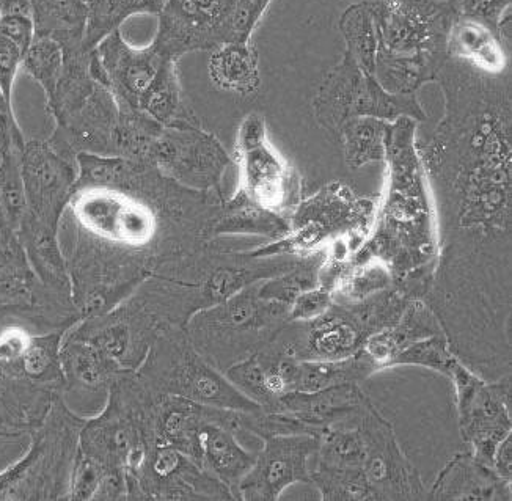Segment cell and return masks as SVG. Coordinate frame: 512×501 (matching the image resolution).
Here are the masks:
<instances>
[{
  "instance_id": "5",
  "label": "cell",
  "mask_w": 512,
  "mask_h": 501,
  "mask_svg": "<svg viewBox=\"0 0 512 501\" xmlns=\"http://www.w3.org/2000/svg\"><path fill=\"white\" fill-rule=\"evenodd\" d=\"M379 195H360L344 181H330L289 214L285 238L247 250L253 256H307L335 242L348 244L352 256L370 235Z\"/></svg>"
},
{
  "instance_id": "37",
  "label": "cell",
  "mask_w": 512,
  "mask_h": 501,
  "mask_svg": "<svg viewBox=\"0 0 512 501\" xmlns=\"http://www.w3.org/2000/svg\"><path fill=\"white\" fill-rule=\"evenodd\" d=\"M326 260L327 249L302 256L289 271L258 283V294L263 299L289 307L297 296L321 285L322 266Z\"/></svg>"
},
{
  "instance_id": "44",
  "label": "cell",
  "mask_w": 512,
  "mask_h": 501,
  "mask_svg": "<svg viewBox=\"0 0 512 501\" xmlns=\"http://www.w3.org/2000/svg\"><path fill=\"white\" fill-rule=\"evenodd\" d=\"M106 472L103 467H99L92 459L85 458L77 453L76 462H74L73 475L70 483L71 501H96L101 486H103Z\"/></svg>"
},
{
  "instance_id": "2",
  "label": "cell",
  "mask_w": 512,
  "mask_h": 501,
  "mask_svg": "<svg viewBox=\"0 0 512 501\" xmlns=\"http://www.w3.org/2000/svg\"><path fill=\"white\" fill-rule=\"evenodd\" d=\"M417 121L398 118L388 132L387 181L379 195L370 235L351 263L377 260L392 272L396 288L425 299L439 255L436 209L417 147Z\"/></svg>"
},
{
  "instance_id": "22",
  "label": "cell",
  "mask_w": 512,
  "mask_h": 501,
  "mask_svg": "<svg viewBox=\"0 0 512 501\" xmlns=\"http://www.w3.org/2000/svg\"><path fill=\"white\" fill-rule=\"evenodd\" d=\"M120 109L109 88L99 85L70 117L54 123L48 142L66 158L79 154L115 156V129Z\"/></svg>"
},
{
  "instance_id": "24",
  "label": "cell",
  "mask_w": 512,
  "mask_h": 501,
  "mask_svg": "<svg viewBox=\"0 0 512 501\" xmlns=\"http://www.w3.org/2000/svg\"><path fill=\"white\" fill-rule=\"evenodd\" d=\"M370 399L360 384L335 385L318 392L285 393L267 412L288 415L302 423L311 436L321 437L327 426L348 417Z\"/></svg>"
},
{
  "instance_id": "25",
  "label": "cell",
  "mask_w": 512,
  "mask_h": 501,
  "mask_svg": "<svg viewBox=\"0 0 512 501\" xmlns=\"http://www.w3.org/2000/svg\"><path fill=\"white\" fill-rule=\"evenodd\" d=\"M447 52L483 73H511V41L480 19L459 13L448 35Z\"/></svg>"
},
{
  "instance_id": "49",
  "label": "cell",
  "mask_w": 512,
  "mask_h": 501,
  "mask_svg": "<svg viewBox=\"0 0 512 501\" xmlns=\"http://www.w3.org/2000/svg\"><path fill=\"white\" fill-rule=\"evenodd\" d=\"M458 5L461 15L480 19L498 30L503 19L511 16V0H458Z\"/></svg>"
},
{
  "instance_id": "11",
  "label": "cell",
  "mask_w": 512,
  "mask_h": 501,
  "mask_svg": "<svg viewBox=\"0 0 512 501\" xmlns=\"http://www.w3.org/2000/svg\"><path fill=\"white\" fill-rule=\"evenodd\" d=\"M239 191L250 200L288 217L302 200L299 172L286 161L267 136V125L258 112L246 115L236 136L235 159Z\"/></svg>"
},
{
  "instance_id": "14",
  "label": "cell",
  "mask_w": 512,
  "mask_h": 501,
  "mask_svg": "<svg viewBox=\"0 0 512 501\" xmlns=\"http://www.w3.org/2000/svg\"><path fill=\"white\" fill-rule=\"evenodd\" d=\"M128 500L233 501L227 487L169 443L148 436L142 462L126 476Z\"/></svg>"
},
{
  "instance_id": "16",
  "label": "cell",
  "mask_w": 512,
  "mask_h": 501,
  "mask_svg": "<svg viewBox=\"0 0 512 501\" xmlns=\"http://www.w3.org/2000/svg\"><path fill=\"white\" fill-rule=\"evenodd\" d=\"M162 327L165 324L134 291L117 307L103 315L82 319L66 333L92 344L121 370L136 371Z\"/></svg>"
},
{
  "instance_id": "23",
  "label": "cell",
  "mask_w": 512,
  "mask_h": 501,
  "mask_svg": "<svg viewBox=\"0 0 512 501\" xmlns=\"http://www.w3.org/2000/svg\"><path fill=\"white\" fill-rule=\"evenodd\" d=\"M431 501H511L512 481L491 465L478 461L472 451L454 454L428 487Z\"/></svg>"
},
{
  "instance_id": "42",
  "label": "cell",
  "mask_w": 512,
  "mask_h": 501,
  "mask_svg": "<svg viewBox=\"0 0 512 501\" xmlns=\"http://www.w3.org/2000/svg\"><path fill=\"white\" fill-rule=\"evenodd\" d=\"M458 360V357L451 351L447 337L440 333V335L418 341L404 349L396 357L393 366H421V368H428V370L437 371V373L447 376L451 366Z\"/></svg>"
},
{
  "instance_id": "7",
  "label": "cell",
  "mask_w": 512,
  "mask_h": 501,
  "mask_svg": "<svg viewBox=\"0 0 512 501\" xmlns=\"http://www.w3.org/2000/svg\"><path fill=\"white\" fill-rule=\"evenodd\" d=\"M134 376L154 395L176 396L203 406L236 412L260 409L258 404L242 395L224 373L198 354L184 327H162Z\"/></svg>"
},
{
  "instance_id": "35",
  "label": "cell",
  "mask_w": 512,
  "mask_h": 501,
  "mask_svg": "<svg viewBox=\"0 0 512 501\" xmlns=\"http://www.w3.org/2000/svg\"><path fill=\"white\" fill-rule=\"evenodd\" d=\"M35 35L54 38L63 49L84 40V0H30Z\"/></svg>"
},
{
  "instance_id": "41",
  "label": "cell",
  "mask_w": 512,
  "mask_h": 501,
  "mask_svg": "<svg viewBox=\"0 0 512 501\" xmlns=\"http://www.w3.org/2000/svg\"><path fill=\"white\" fill-rule=\"evenodd\" d=\"M63 60L65 52L60 43L51 37L35 35L22 59L21 70L43 88L44 96L49 99L62 74Z\"/></svg>"
},
{
  "instance_id": "27",
  "label": "cell",
  "mask_w": 512,
  "mask_h": 501,
  "mask_svg": "<svg viewBox=\"0 0 512 501\" xmlns=\"http://www.w3.org/2000/svg\"><path fill=\"white\" fill-rule=\"evenodd\" d=\"M440 333H443L442 326L431 307L423 299H412L398 321L371 335L362 351L370 357L379 373L392 368L404 349Z\"/></svg>"
},
{
  "instance_id": "47",
  "label": "cell",
  "mask_w": 512,
  "mask_h": 501,
  "mask_svg": "<svg viewBox=\"0 0 512 501\" xmlns=\"http://www.w3.org/2000/svg\"><path fill=\"white\" fill-rule=\"evenodd\" d=\"M27 139L19 128L10 101L0 92V156H21Z\"/></svg>"
},
{
  "instance_id": "26",
  "label": "cell",
  "mask_w": 512,
  "mask_h": 501,
  "mask_svg": "<svg viewBox=\"0 0 512 501\" xmlns=\"http://www.w3.org/2000/svg\"><path fill=\"white\" fill-rule=\"evenodd\" d=\"M16 233L26 252L30 269L40 285L54 296L73 300L66 255L60 247L59 230L24 214Z\"/></svg>"
},
{
  "instance_id": "45",
  "label": "cell",
  "mask_w": 512,
  "mask_h": 501,
  "mask_svg": "<svg viewBox=\"0 0 512 501\" xmlns=\"http://www.w3.org/2000/svg\"><path fill=\"white\" fill-rule=\"evenodd\" d=\"M333 302V289L327 285H319L318 288L300 294L289 305L288 321H311L326 313Z\"/></svg>"
},
{
  "instance_id": "36",
  "label": "cell",
  "mask_w": 512,
  "mask_h": 501,
  "mask_svg": "<svg viewBox=\"0 0 512 501\" xmlns=\"http://www.w3.org/2000/svg\"><path fill=\"white\" fill-rule=\"evenodd\" d=\"M390 121L379 118H352L338 129L344 162L351 170H359L371 162H384L387 154Z\"/></svg>"
},
{
  "instance_id": "31",
  "label": "cell",
  "mask_w": 512,
  "mask_h": 501,
  "mask_svg": "<svg viewBox=\"0 0 512 501\" xmlns=\"http://www.w3.org/2000/svg\"><path fill=\"white\" fill-rule=\"evenodd\" d=\"M447 54L388 55L377 52L374 77L392 95H417L423 85L436 82Z\"/></svg>"
},
{
  "instance_id": "29",
  "label": "cell",
  "mask_w": 512,
  "mask_h": 501,
  "mask_svg": "<svg viewBox=\"0 0 512 501\" xmlns=\"http://www.w3.org/2000/svg\"><path fill=\"white\" fill-rule=\"evenodd\" d=\"M209 79L222 92L249 96L261 85L260 59L252 41H230L211 51Z\"/></svg>"
},
{
  "instance_id": "19",
  "label": "cell",
  "mask_w": 512,
  "mask_h": 501,
  "mask_svg": "<svg viewBox=\"0 0 512 501\" xmlns=\"http://www.w3.org/2000/svg\"><path fill=\"white\" fill-rule=\"evenodd\" d=\"M319 437L288 434L263 439V450L241 484L239 501H277L294 484H311V459H315Z\"/></svg>"
},
{
  "instance_id": "40",
  "label": "cell",
  "mask_w": 512,
  "mask_h": 501,
  "mask_svg": "<svg viewBox=\"0 0 512 501\" xmlns=\"http://www.w3.org/2000/svg\"><path fill=\"white\" fill-rule=\"evenodd\" d=\"M120 109V107H118ZM164 126L139 109H120L115 129V156L147 162L151 145Z\"/></svg>"
},
{
  "instance_id": "52",
  "label": "cell",
  "mask_w": 512,
  "mask_h": 501,
  "mask_svg": "<svg viewBox=\"0 0 512 501\" xmlns=\"http://www.w3.org/2000/svg\"><path fill=\"white\" fill-rule=\"evenodd\" d=\"M0 161H2V156H0Z\"/></svg>"
},
{
  "instance_id": "34",
  "label": "cell",
  "mask_w": 512,
  "mask_h": 501,
  "mask_svg": "<svg viewBox=\"0 0 512 501\" xmlns=\"http://www.w3.org/2000/svg\"><path fill=\"white\" fill-rule=\"evenodd\" d=\"M167 0H84L85 32L82 46L93 51L107 35L132 16L161 13Z\"/></svg>"
},
{
  "instance_id": "51",
  "label": "cell",
  "mask_w": 512,
  "mask_h": 501,
  "mask_svg": "<svg viewBox=\"0 0 512 501\" xmlns=\"http://www.w3.org/2000/svg\"><path fill=\"white\" fill-rule=\"evenodd\" d=\"M492 467L498 475L512 481V434L498 445L492 459Z\"/></svg>"
},
{
  "instance_id": "30",
  "label": "cell",
  "mask_w": 512,
  "mask_h": 501,
  "mask_svg": "<svg viewBox=\"0 0 512 501\" xmlns=\"http://www.w3.org/2000/svg\"><path fill=\"white\" fill-rule=\"evenodd\" d=\"M139 109L164 128L202 125L194 109L187 104L178 62L173 59L165 60L153 84L143 95Z\"/></svg>"
},
{
  "instance_id": "13",
  "label": "cell",
  "mask_w": 512,
  "mask_h": 501,
  "mask_svg": "<svg viewBox=\"0 0 512 501\" xmlns=\"http://www.w3.org/2000/svg\"><path fill=\"white\" fill-rule=\"evenodd\" d=\"M377 52L388 55L447 54L458 0H371Z\"/></svg>"
},
{
  "instance_id": "9",
  "label": "cell",
  "mask_w": 512,
  "mask_h": 501,
  "mask_svg": "<svg viewBox=\"0 0 512 501\" xmlns=\"http://www.w3.org/2000/svg\"><path fill=\"white\" fill-rule=\"evenodd\" d=\"M66 264L71 297L81 321L117 307L156 269L150 256L112 246L77 228Z\"/></svg>"
},
{
  "instance_id": "4",
  "label": "cell",
  "mask_w": 512,
  "mask_h": 501,
  "mask_svg": "<svg viewBox=\"0 0 512 501\" xmlns=\"http://www.w3.org/2000/svg\"><path fill=\"white\" fill-rule=\"evenodd\" d=\"M410 297L401 289H385L359 302L335 300L311 321H288L274 338L297 360H340L362 351L366 340L398 321Z\"/></svg>"
},
{
  "instance_id": "6",
  "label": "cell",
  "mask_w": 512,
  "mask_h": 501,
  "mask_svg": "<svg viewBox=\"0 0 512 501\" xmlns=\"http://www.w3.org/2000/svg\"><path fill=\"white\" fill-rule=\"evenodd\" d=\"M289 307L263 299L258 283L230 299L198 311L187 321V337L220 373L271 343L288 322Z\"/></svg>"
},
{
  "instance_id": "17",
  "label": "cell",
  "mask_w": 512,
  "mask_h": 501,
  "mask_svg": "<svg viewBox=\"0 0 512 501\" xmlns=\"http://www.w3.org/2000/svg\"><path fill=\"white\" fill-rule=\"evenodd\" d=\"M236 0H167L151 43L178 60L195 51H213L233 40Z\"/></svg>"
},
{
  "instance_id": "48",
  "label": "cell",
  "mask_w": 512,
  "mask_h": 501,
  "mask_svg": "<svg viewBox=\"0 0 512 501\" xmlns=\"http://www.w3.org/2000/svg\"><path fill=\"white\" fill-rule=\"evenodd\" d=\"M24 55L26 52L18 48L13 41L0 35V92L4 93L10 103L13 99L16 76L21 70Z\"/></svg>"
},
{
  "instance_id": "39",
  "label": "cell",
  "mask_w": 512,
  "mask_h": 501,
  "mask_svg": "<svg viewBox=\"0 0 512 501\" xmlns=\"http://www.w3.org/2000/svg\"><path fill=\"white\" fill-rule=\"evenodd\" d=\"M395 286L392 272L384 263L366 260L348 264L333 283V299L340 302H359Z\"/></svg>"
},
{
  "instance_id": "3",
  "label": "cell",
  "mask_w": 512,
  "mask_h": 501,
  "mask_svg": "<svg viewBox=\"0 0 512 501\" xmlns=\"http://www.w3.org/2000/svg\"><path fill=\"white\" fill-rule=\"evenodd\" d=\"M63 333H38L0 316V437L30 436L62 398Z\"/></svg>"
},
{
  "instance_id": "15",
  "label": "cell",
  "mask_w": 512,
  "mask_h": 501,
  "mask_svg": "<svg viewBox=\"0 0 512 501\" xmlns=\"http://www.w3.org/2000/svg\"><path fill=\"white\" fill-rule=\"evenodd\" d=\"M148 164L186 189L222 194L225 173L235 161L213 132L200 125L162 128Z\"/></svg>"
},
{
  "instance_id": "18",
  "label": "cell",
  "mask_w": 512,
  "mask_h": 501,
  "mask_svg": "<svg viewBox=\"0 0 512 501\" xmlns=\"http://www.w3.org/2000/svg\"><path fill=\"white\" fill-rule=\"evenodd\" d=\"M26 214L59 230L77 183V161L55 150L48 139L27 140L21 156Z\"/></svg>"
},
{
  "instance_id": "10",
  "label": "cell",
  "mask_w": 512,
  "mask_h": 501,
  "mask_svg": "<svg viewBox=\"0 0 512 501\" xmlns=\"http://www.w3.org/2000/svg\"><path fill=\"white\" fill-rule=\"evenodd\" d=\"M313 107L319 125L333 134L352 118H379L390 123L403 117L417 123L428 120L417 95L385 92L376 77L365 73L348 52L322 81Z\"/></svg>"
},
{
  "instance_id": "8",
  "label": "cell",
  "mask_w": 512,
  "mask_h": 501,
  "mask_svg": "<svg viewBox=\"0 0 512 501\" xmlns=\"http://www.w3.org/2000/svg\"><path fill=\"white\" fill-rule=\"evenodd\" d=\"M84 421L57 399L40 428L30 434L24 458L0 472V501L70 500Z\"/></svg>"
},
{
  "instance_id": "33",
  "label": "cell",
  "mask_w": 512,
  "mask_h": 501,
  "mask_svg": "<svg viewBox=\"0 0 512 501\" xmlns=\"http://www.w3.org/2000/svg\"><path fill=\"white\" fill-rule=\"evenodd\" d=\"M376 373V366L363 351L340 360H299L293 392H318L335 385L362 384Z\"/></svg>"
},
{
  "instance_id": "50",
  "label": "cell",
  "mask_w": 512,
  "mask_h": 501,
  "mask_svg": "<svg viewBox=\"0 0 512 501\" xmlns=\"http://www.w3.org/2000/svg\"><path fill=\"white\" fill-rule=\"evenodd\" d=\"M0 35L27 52L35 38V24L29 13H0Z\"/></svg>"
},
{
  "instance_id": "38",
  "label": "cell",
  "mask_w": 512,
  "mask_h": 501,
  "mask_svg": "<svg viewBox=\"0 0 512 501\" xmlns=\"http://www.w3.org/2000/svg\"><path fill=\"white\" fill-rule=\"evenodd\" d=\"M346 52L365 73L373 74L377 55V32L368 2L351 5L340 19Z\"/></svg>"
},
{
  "instance_id": "28",
  "label": "cell",
  "mask_w": 512,
  "mask_h": 501,
  "mask_svg": "<svg viewBox=\"0 0 512 501\" xmlns=\"http://www.w3.org/2000/svg\"><path fill=\"white\" fill-rule=\"evenodd\" d=\"M288 217L274 213L253 202L242 191L231 198H224L213 224L209 227V241L227 236H261L278 241L288 235Z\"/></svg>"
},
{
  "instance_id": "1",
  "label": "cell",
  "mask_w": 512,
  "mask_h": 501,
  "mask_svg": "<svg viewBox=\"0 0 512 501\" xmlns=\"http://www.w3.org/2000/svg\"><path fill=\"white\" fill-rule=\"evenodd\" d=\"M445 115L417 147L436 209V269L425 296L454 355L487 381L511 376V73L448 57Z\"/></svg>"
},
{
  "instance_id": "32",
  "label": "cell",
  "mask_w": 512,
  "mask_h": 501,
  "mask_svg": "<svg viewBox=\"0 0 512 501\" xmlns=\"http://www.w3.org/2000/svg\"><path fill=\"white\" fill-rule=\"evenodd\" d=\"M63 52L65 60L62 74L51 98L46 99V109L54 123H60L74 114L98 87L90 70L93 51H87L79 44L74 48L63 49Z\"/></svg>"
},
{
  "instance_id": "46",
  "label": "cell",
  "mask_w": 512,
  "mask_h": 501,
  "mask_svg": "<svg viewBox=\"0 0 512 501\" xmlns=\"http://www.w3.org/2000/svg\"><path fill=\"white\" fill-rule=\"evenodd\" d=\"M272 0H236L233 16V40L239 43L252 41L253 32L263 19Z\"/></svg>"
},
{
  "instance_id": "21",
  "label": "cell",
  "mask_w": 512,
  "mask_h": 501,
  "mask_svg": "<svg viewBox=\"0 0 512 501\" xmlns=\"http://www.w3.org/2000/svg\"><path fill=\"white\" fill-rule=\"evenodd\" d=\"M109 88L120 109H139L143 95L158 76L165 60L153 43L132 46L121 30H115L95 48ZM140 110V109H139Z\"/></svg>"
},
{
  "instance_id": "43",
  "label": "cell",
  "mask_w": 512,
  "mask_h": 501,
  "mask_svg": "<svg viewBox=\"0 0 512 501\" xmlns=\"http://www.w3.org/2000/svg\"><path fill=\"white\" fill-rule=\"evenodd\" d=\"M21 156H5L0 161V211L15 230H18L19 222L27 209L21 176Z\"/></svg>"
},
{
  "instance_id": "12",
  "label": "cell",
  "mask_w": 512,
  "mask_h": 501,
  "mask_svg": "<svg viewBox=\"0 0 512 501\" xmlns=\"http://www.w3.org/2000/svg\"><path fill=\"white\" fill-rule=\"evenodd\" d=\"M445 377L454 388L462 439L478 461L492 467L498 445L512 434L511 376L487 381L458 360Z\"/></svg>"
},
{
  "instance_id": "20",
  "label": "cell",
  "mask_w": 512,
  "mask_h": 501,
  "mask_svg": "<svg viewBox=\"0 0 512 501\" xmlns=\"http://www.w3.org/2000/svg\"><path fill=\"white\" fill-rule=\"evenodd\" d=\"M60 366L63 374L62 401L77 417L92 418L106 407L110 390L121 370L103 352L81 338L63 333L60 343Z\"/></svg>"
}]
</instances>
